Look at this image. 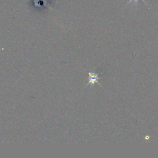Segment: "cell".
Segmentation results:
<instances>
[{"label":"cell","mask_w":158,"mask_h":158,"mask_svg":"<svg viewBox=\"0 0 158 158\" xmlns=\"http://www.w3.org/2000/svg\"><path fill=\"white\" fill-rule=\"evenodd\" d=\"M88 75H89V81L85 85V86L89 85H93L95 83H98V80L99 79V77H98L99 73L96 74V73H93L91 72H88Z\"/></svg>","instance_id":"1"},{"label":"cell","mask_w":158,"mask_h":158,"mask_svg":"<svg viewBox=\"0 0 158 158\" xmlns=\"http://www.w3.org/2000/svg\"><path fill=\"white\" fill-rule=\"evenodd\" d=\"M142 1H143L144 2V4H145L148 5V4L146 2V1H145L144 0H142ZM138 0H130V1H128L127 2V4L125 5V6H127L128 4H129L130 3H131V2H135L136 4H138Z\"/></svg>","instance_id":"2"}]
</instances>
